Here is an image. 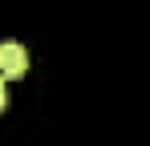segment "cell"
Segmentation results:
<instances>
[{
  "instance_id": "6da1fadb",
  "label": "cell",
  "mask_w": 150,
  "mask_h": 146,
  "mask_svg": "<svg viewBox=\"0 0 150 146\" xmlns=\"http://www.w3.org/2000/svg\"><path fill=\"white\" fill-rule=\"evenodd\" d=\"M28 69V49L16 41H4L0 45V77H21Z\"/></svg>"
},
{
  "instance_id": "7a4b0ae2",
  "label": "cell",
  "mask_w": 150,
  "mask_h": 146,
  "mask_svg": "<svg viewBox=\"0 0 150 146\" xmlns=\"http://www.w3.org/2000/svg\"><path fill=\"white\" fill-rule=\"evenodd\" d=\"M8 106V89H4V77H0V110Z\"/></svg>"
}]
</instances>
